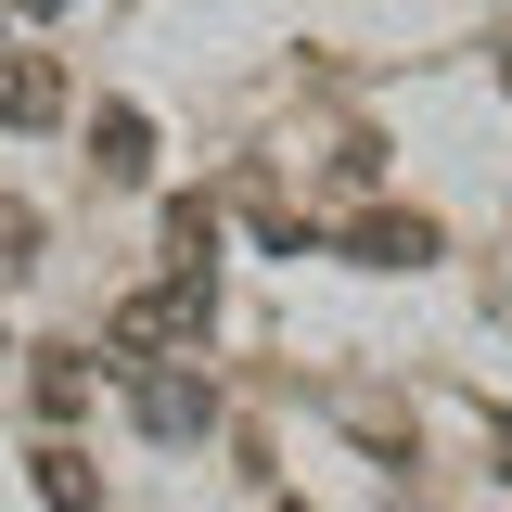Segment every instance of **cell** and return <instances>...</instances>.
Wrapping results in <instances>:
<instances>
[{
    "label": "cell",
    "instance_id": "1",
    "mask_svg": "<svg viewBox=\"0 0 512 512\" xmlns=\"http://www.w3.org/2000/svg\"><path fill=\"white\" fill-rule=\"evenodd\" d=\"M141 436H205V372H154L141 384Z\"/></svg>",
    "mask_w": 512,
    "mask_h": 512
},
{
    "label": "cell",
    "instance_id": "2",
    "mask_svg": "<svg viewBox=\"0 0 512 512\" xmlns=\"http://www.w3.org/2000/svg\"><path fill=\"white\" fill-rule=\"evenodd\" d=\"M52 103H64V77H52L39 52H26V64H0V116H13V128H39Z\"/></svg>",
    "mask_w": 512,
    "mask_h": 512
},
{
    "label": "cell",
    "instance_id": "3",
    "mask_svg": "<svg viewBox=\"0 0 512 512\" xmlns=\"http://www.w3.org/2000/svg\"><path fill=\"white\" fill-rule=\"evenodd\" d=\"M90 141H103V180H141V154H154V141H141V116H103Z\"/></svg>",
    "mask_w": 512,
    "mask_h": 512
},
{
    "label": "cell",
    "instance_id": "4",
    "mask_svg": "<svg viewBox=\"0 0 512 512\" xmlns=\"http://www.w3.org/2000/svg\"><path fill=\"white\" fill-rule=\"evenodd\" d=\"M39 487H52V512H90V461L77 448H39Z\"/></svg>",
    "mask_w": 512,
    "mask_h": 512
},
{
    "label": "cell",
    "instance_id": "5",
    "mask_svg": "<svg viewBox=\"0 0 512 512\" xmlns=\"http://www.w3.org/2000/svg\"><path fill=\"white\" fill-rule=\"evenodd\" d=\"M13 13H52V0H13Z\"/></svg>",
    "mask_w": 512,
    "mask_h": 512
}]
</instances>
